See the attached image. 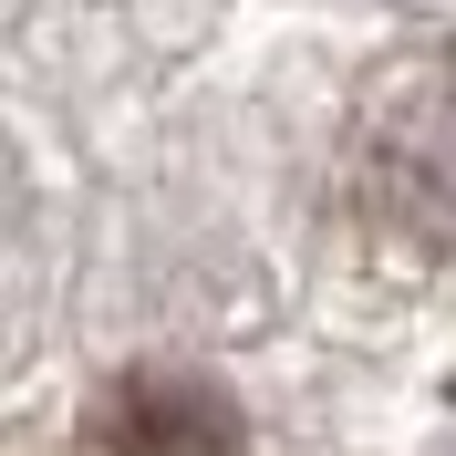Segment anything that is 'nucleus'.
Masks as SVG:
<instances>
[{"label":"nucleus","mask_w":456,"mask_h":456,"mask_svg":"<svg viewBox=\"0 0 456 456\" xmlns=\"http://www.w3.org/2000/svg\"><path fill=\"white\" fill-rule=\"evenodd\" d=\"M114 446L125 456H239V436H228V415L208 395L145 384V395H125V415H114Z\"/></svg>","instance_id":"nucleus-1"}]
</instances>
